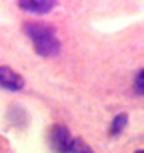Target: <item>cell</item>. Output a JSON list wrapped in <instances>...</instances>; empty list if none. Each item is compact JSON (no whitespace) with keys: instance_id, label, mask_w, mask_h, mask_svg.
Masks as SVG:
<instances>
[{"instance_id":"obj_6","label":"cell","mask_w":144,"mask_h":153,"mask_svg":"<svg viewBox=\"0 0 144 153\" xmlns=\"http://www.w3.org/2000/svg\"><path fill=\"white\" fill-rule=\"evenodd\" d=\"M70 153H95V152L92 150V147H91L83 138H80V137H73Z\"/></svg>"},{"instance_id":"obj_5","label":"cell","mask_w":144,"mask_h":153,"mask_svg":"<svg viewBox=\"0 0 144 153\" xmlns=\"http://www.w3.org/2000/svg\"><path fill=\"white\" fill-rule=\"evenodd\" d=\"M128 125V113H119L113 117L111 126H110V134L111 135H119L123 128Z\"/></svg>"},{"instance_id":"obj_7","label":"cell","mask_w":144,"mask_h":153,"mask_svg":"<svg viewBox=\"0 0 144 153\" xmlns=\"http://www.w3.org/2000/svg\"><path fill=\"white\" fill-rule=\"evenodd\" d=\"M134 88H135L137 95L143 97V94H144V71L143 70H138L137 71L135 80H134Z\"/></svg>"},{"instance_id":"obj_2","label":"cell","mask_w":144,"mask_h":153,"mask_svg":"<svg viewBox=\"0 0 144 153\" xmlns=\"http://www.w3.org/2000/svg\"><path fill=\"white\" fill-rule=\"evenodd\" d=\"M73 135L70 129L61 123H55L48 131V143L55 153H70Z\"/></svg>"},{"instance_id":"obj_4","label":"cell","mask_w":144,"mask_h":153,"mask_svg":"<svg viewBox=\"0 0 144 153\" xmlns=\"http://www.w3.org/2000/svg\"><path fill=\"white\" fill-rule=\"evenodd\" d=\"M18 6L25 12H30L34 15H45L56 6V1L53 0H21L18 1Z\"/></svg>"},{"instance_id":"obj_3","label":"cell","mask_w":144,"mask_h":153,"mask_svg":"<svg viewBox=\"0 0 144 153\" xmlns=\"http://www.w3.org/2000/svg\"><path fill=\"white\" fill-rule=\"evenodd\" d=\"M24 85L25 80L18 71H15L9 65H0V88L16 92L21 91Z\"/></svg>"},{"instance_id":"obj_8","label":"cell","mask_w":144,"mask_h":153,"mask_svg":"<svg viewBox=\"0 0 144 153\" xmlns=\"http://www.w3.org/2000/svg\"><path fill=\"white\" fill-rule=\"evenodd\" d=\"M135 153H144V150H137Z\"/></svg>"},{"instance_id":"obj_1","label":"cell","mask_w":144,"mask_h":153,"mask_svg":"<svg viewBox=\"0 0 144 153\" xmlns=\"http://www.w3.org/2000/svg\"><path fill=\"white\" fill-rule=\"evenodd\" d=\"M24 33L31 40L33 48L40 56H56L61 52L56 27L48 21H27L24 22Z\"/></svg>"}]
</instances>
